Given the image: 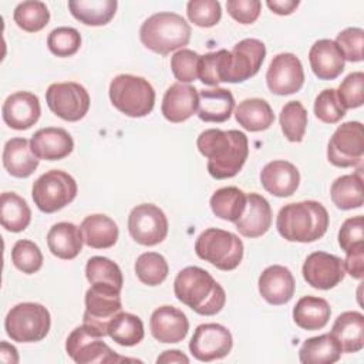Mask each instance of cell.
I'll use <instances>...</instances> for the list:
<instances>
[{
  "label": "cell",
  "instance_id": "obj_27",
  "mask_svg": "<svg viewBox=\"0 0 364 364\" xmlns=\"http://www.w3.org/2000/svg\"><path fill=\"white\" fill-rule=\"evenodd\" d=\"M330 334L337 340L343 353H357L364 347V316L360 311L341 313Z\"/></svg>",
  "mask_w": 364,
  "mask_h": 364
},
{
  "label": "cell",
  "instance_id": "obj_9",
  "mask_svg": "<svg viewBox=\"0 0 364 364\" xmlns=\"http://www.w3.org/2000/svg\"><path fill=\"white\" fill-rule=\"evenodd\" d=\"M121 290L104 283H92L85 293L82 324L101 337L108 336V323L121 311Z\"/></svg>",
  "mask_w": 364,
  "mask_h": 364
},
{
  "label": "cell",
  "instance_id": "obj_46",
  "mask_svg": "<svg viewBox=\"0 0 364 364\" xmlns=\"http://www.w3.org/2000/svg\"><path fill=\"white\" fill-rule=\"evenodd\" d=\"M186 14L191 23L198 27H213L222 17L220 3L216 0H192L186 6Z\"/></svg>",
  "mask_w": 364,
  "mask_h": 364
},
{
  "label": "cell",
  "instance_id": "obj_15",
  "mask_svg": "<svg viewBox=\"0 0 364 364\" xmlns=\"http://www.w3.org/2000/svg\"><path fill=\"white\" fill-rule=\"evenodd\" d=\"M233 346L230 331L218 323H206L196 327L191 341L189 351L199 361H213L226 357Z\"/></svg>",
  "mask_w": 364,
  "mask_h": 364
},
{
  "label": "cell",
  "instance_id": "obj_37",
  "mask_svg": "<svg viewBox=\"0 0 364 364\" xmlns=\"http://www.w3.org/2000/svg\"><path fill=\"white\" fill-rule=\"evenodd\" d=\"M209 203L218 218L235 223L245 212L246 193L236 186H225L215 191Z\"/></svg>",
  "mask_w": 364,
  "mask_h": 364
},
{
  "label": "cell",
  "instance_id": "obj_17",
  "mask_svg": "<svg viewBox=\"0 0 364 364\" xmlns=\"http://www.w3.org/2000/svg\"><path fill=\"white\" fill-rule=\"evenodd\" d=\"M301 273L307 284L318 290L336 287L346 276L343 260L326 252L310 253L303 263Z\"/></svg>",
  "mask_w": 364,
  "mask_h": 364
},
{
  "label": "cell",
  "instance_id": "obj_44",
  "mask_svg": "<svg viewBox=\"0 0 364 364\" xmlns=\"http://www.w3.org/2000/svg\"><path fill=\"white\" fill-rule=\"evenodd\" d=\"M47 47L57 57H70L80 50L81 36L73 27H57L48 34Z\"/></svg>",
  "mask_w": 364,
  "mask_h": 364
},
{
  "label": "cell",
  "instance_id": "obj_6",
  "mask_svg": "<svg viewBox=\"0 0 364 364\" xmlns=\"http://www.w3.org/2000/svg\"><path fill=\"white\" fill-rule=\"evenodd\" d=\"M195 252L198 257L209 262L219 270H233L236 269L243 257V243L232 232L209 228L203 230L196 242Z\"/></svg>",
  "mask_w": 364,
  "mask_h": 364
},
{
  "label": "cell",
  "instance_id": "obj_55",
  "mask_svg": "<svg viewBox=\"0 0 364 364\" xmlns=\"http://www.w3.org/2000/svg\"><path fill=\"white\" fill-rule=\"evenodd\" d=\"M156 363H185L188 364L189 363V358L179 350H166L164 351L158 358H156Z\"/></svg>",
  "mask_w": 364,
  "mask_h": 364
},
{
  "label": "cell",
  "instance_id": "obj_38",
  "mask_svg": "<svg viewBox=\"0 0 364 364\" xmlns=\"http://www.w3.org/2000/svg\"><path fill=\"white\" fill-rule=\"evenodd\" d=\"M108 336L124 347H132L144 338V323L142 320L131 313L119 311L108 323Z\"/></svg>",
  "mask_w": 364,
  "mask_h": 364
},
{
  "label": "cell",
  "instance_id": "obj_8",
  "mask_svg": "<svg viewBox=\"0 0 364 364\" xmlns=\"http://www.w3.org/2000/svg\"><path fill=\"white\" fill-rule=\"evenodd\" d=\"M31 196L41 212L54 213L75 199L77 182L67 172L51 169L33 183Z\"/></svg>",
  "mask_w": 364,
  "mask_h": 364
},
{
  "label": "cell",
  "instance_id": "obj_56",
  "mask_svg": "<svg viewBox=\"0 0 364 364\" xmlns=\"http://www.w3.org/2000/svg\"><path fill=\"white\" fill-rule=\"evenodd\" d=\"M0 358H1V361L9 363V364L18 363V354H17L16 347L6 343V341H1V344H0Z\"/></svg>",
  "mask_w": 364,
  "mask_h": 364
},
{
  "label": "cell",
  "instance_id": "obj_36",
  "mask_svg": "<svg viewBox=\"0 0 364 364\" xmlns=\"http://www.w3.org/2000/svg\"><path fill=\"white\" fill-rule=\"evenodd\" d=\"M0 220L9 232H23L31 220L27 202L14 192H3L0 196Z\"/></svg>",
  "mask_w": 364,
  "mask_h": 364
},
{
  "label": "cell",
  "instance_id": "obj_24",
  "mask_svg": "<svg viewBox=\"0 0 364 364\" xmlns=\"http://www.w3.org/2000/svg\"><path fill=\"white\" fill-rule=\"evenodd\" d=\"M309 61L318 80H334L344 71V57L336 41L328 38L317 40L310 51Z\"/></svg>",
  "mask_w": 364,
  "mask_h": 364
},
{
  "label": "cell",
  "instance_id": "obj_50",
  "mask_svg": "<svg viewBox=\"0 0 364 364\" xmlns=\"http://www.w3.org/2000/svg\"><path fill=\"white\" fill-rule=\"evenodd\" d=\"M226 50H218L213 53H208L200 55L199 67H198V78L206 85H216L222 82V68H223V57Z\"/></svg>",
  "mask_w": 364,
  "mask_h": 364
},
{
  "label": "cell",
  "instance_id": "obj_22",
  "mask_svg": "<svg viewBox=\"0 0 364 364\" xmlns=\"http://www.w3.org/2000/svg\"><path fill=\"white\" fill-rule=\"evenodd\" d=\"M30 146L38 159L58 161L73 152L74 141L64 128L47 127L34 132Z\"/></svg>",
  "mask_w": 364,
  "mask_h": 364
},
{
  "label": "cell",
  "instance_id": "obj_11",
  "mask_svg": "<svg viewBox=\"0 0 364 364\" xmlns=\"http://www.w3.org/2000/svg\"><path fill=\"white\" fill-rule=\"evenodd\" d=\"M364 155V131L358 121L341 124L327 145V159L338 168L360 166Z\"/></svg>",
  "mask_w": 364,
  "mask_h": 364
},
{
  "label": "cell",
  "instance_id": "obj_14",
  "mask_svg": "<svg viewBox=\"0 0 364 364\" xmlns=\"http://www.w3.org/2000/svg\"><path fill=\"white\" fill-rule=\"evenodd\" d=\"M128 232L136 243L155 246L168 235V219L156 205L141 203L129 212Z\"/></svg>",
  "mask_w": 364,
  "mask_h": 364
},
{
  "label": "cell",
  "instance_id": "obj_12",
  "mask_svg": "<svg viewBox=\"0 0 364 364\" xmlns=\"http://www.w3.org/2000/svg\"><path fill=\"white\" fill-rule=\"evenodd\" d=\"M67 354L78 364L91 363H121L128 358L119 357L109 346L102 341V337L94 333L87 326L75 327L65 341Z\"/></svg>",
  "mask_w": 364,
  "mask_h": 364
},
{
  "label": "cell",
  "instance_id": "obj_40",
  "mask_svg": "<svg viewBox=\"0 0 364 364\" xmlns=\"http://www.w3.org/2000/svg\"><path fill=\"white\" fill-rule=\"evenodd\" d=\"M280 128L290 142H301L307 127V111L300 101L284 104L279 115Z\"/></svg>",
  "mask_w": 364,
  "mask_h": 364
},
{
  "label": "cell",
  "instance_id": "obj_10",
  "mask_svg": "<svg viewBox=\"0 0 364 364\" xmlns=\"http://www.w3.org/2000/svg\"><path fill=\"white\" fill-rule=\"evenodd\" d=\"M266 57V46L257 38H245L226 51L222 82H243L257 74Z\"/></svg>",
  "mask_w": 364,
  "mask_h": 364
},
{
  "label": "cell",
  "instance_id": "obj_28",
  "mask_svg": "<svg viewBox=\"0 0 364 364\" xmlns=\"http://www.w3.org/2000/svg\"><path fill=\"white\" fill-rule=\"evenodd\" d=\"M235 108V98L226 88H212L199 91L198 117L205 122H225Z\"/></svg>",
  "mask_w": 364,
  "mask_h": 364
},
{
  "label": "cell",
  "instance_id": "obj_30",
  "mask_svg": "<svg viewBox=\"0 0 364 364\" xmlns=\"http://www.w3.org/2000/svg\"><path fill=\"white\" fill-rule=\"evenodd\" d=\"M80 230L84 243L92 249H108L114 246L119 235L117 223L109 216L101 213L84 218Z\"/></svg>",
  "mask_w": 364,
  "mask_h": 364
},
{
  "label": "cell",
  "instance_id": "obj_13",
  "mask_svg": "<svg viewBox=\"0 0 364 364\" xmlns=\"http://www.w3.org/2000/svg\"><path fill=\"white\" fill-rule=\"evenodd\" d=\"M48 108L61 119L75 122L85 117L90 108L88 91L78 82H54L46 91Z\"/></svg>",
  "mask_w": 364,
  "mask_h": 364
},
{
  "label": "cell",
  "instance_id": "obj_18",
  "mask_svg": "<svg viewBox=\"0 0 364 364\" xmlns=\"http://www.w3.org/2000/svg\"><path fill=\"white\" fill-rule=\"evenodd\" d=\"M4 122L17 131L33 127L41 114L40 100L28 91H17L9 95L1 108Z\"/></svg>",
  "mask_w": 364,
  "mask_h": 364
},
{
  "label": "cell",
  "instance_id": "obj_42",
  "mask_svg": "<svg viewBox=\"0 0 364 364\" xmlns=\"http://www.w3.org/2000/svg\"><path fill=\"white\" fill-rule=\"evenodd\" d=\"M85 276L91 284L104 283L122 290V284H124L122 272L119 266L108 257L94 256L88 259L85 264Z\"/></svg>",
  "mask_w": 364,
  "mask_h": 364
},
{
  "label": "cell",
  "instance_id": "obj_43",
  "mask_svg": "<svg viewBox=\"0 0 364 364\" xmlns=\"http://www.w3.org/2000/svg\"><path fill=\"white\" fill-rule=\"evenodd\" d=\"M11 262L20 272L33 274L43 266V253L34 242L20 239L11 249Z\"/></svg>",
  "mask_w": 364,
  "mask_h": 364
},
{
  "label": "cell",
  "instance_id": "obj_19",
  "mask_svg": "<svg viewBox=\"0 0 364 364\" xmlns=\"http://www.w3.org/2000/svg\"><path fill=\"white\" fill-rule=\"evenodd\" d=\"M259 293L273 306H282L291 300L294 294L296 282L291 272L280 264L266 267L259 276Z\"/></svg>",
  "mask_w": 364,
  "mask_h": 364
},
{
  "label": "cell",
  "instance_id": "obj_49",
  "mask_svg": "<svg viewBox=\"0 0 364 364\" xmlns=\"http://www.w3.org/2000/svg\"><path fill=\"white\" fill-rule=\"evenodd\" d=\"M336 44L343 53L344 60L350 63H358L363 60L364 31L358 27H348L337 34Z\"/></svg>",
  "mask_w": 364,
  "mask_h": 364
},
{
  "label": "cell",
  "instance_id": "obj_21",
  "mask_svg": "<svg viewBox=\"0 0 364 364\" xmlns=\"http://www.w3.org/2000/svg\"><path fill=\"white\" fill-rule=\"evenodd\" d=\"M149 330L161 343H179L188 334L189 321L182 310L173 306H161L151 316Z\"/></svg>",
  "mask_w": 364,
  "mask_h": 364
},
{
  "label": "cell",
  "instance_id": "obj_32",
  "mask_svg": "<svg viewBox=\"0 0 364 364\" xmlns=\"http://www.w3.org/2000/svg\"><path fill=\"white\" fill-rule=\"evenodd\" d=\"M235 118L240 127L250 132L264 131L274 122L272 107L262 98H247L239 102L235 109Z\"/></svg>",
  "mask_w": 364,
  "mask_h": 364
},
{
  "label": "cell",
  "instance_id": "obj_31",
  "mask_svg": "<svg viewBox=\"0 0 364 364\" xmlns=\"http://www.w3.org/2000/svg\"><path fill=\"white\" fill-rule=\"evenodd\" d=\"M331 310L327 300L316 296L301 297L293 309L294 323L307 331L323 328L330 318Z\"/></svg>",
  "mask_w": 364,
  "mask_h": 364
},
{
  "label": "cell",
  "instance_id": "obj_3",
  "mask_svg": "<svg viewBox=\"0 0 364 364\" xmlns=\"http://www.w3.org/2000/svg\"><path fill=\"white\" fill-rule=\"evenodd\" d=\"M276 228L279 235L289 242L310 243L327 232L328 213L317 200L287 203L279 210Z\"/></svg>",
  "mask_w": 364,
  "mask_h": 364
},
{
  "label": "cell",
  "instance_id": "obj_1",
  "mask_svg": "<svg viewBox=\"0 0 364 364\" xmlns=\"http://www.w3.org/2000/svg\"><path fill=\"white\" fill-rule=\"evenodd\" d=\"M196 146L208 158V172L215 179L236 176L249 155L247 136L237 129H205L199 134Z\"/></svg>",
  "mask_w": 364,
  "mask_h": 364
},
{
  "label": "cell",
  "instance_id": "obj_26",
  "mask_svg": "<svg viewBox=\"0 0 364 364\" xmlns=\"http://www.w3.org/2000/svg\"><path fill=\"white\" fill-rule=\"evenodd\" d=\"M40 159L34 155L30 141L26 138H11L3 148V166L14 178H27L38 166Z\"/></svg>",
  "mask_w": 364,
  "mask_h": 364
},
{
  "label": "cell",
  "instance_id": "obj_4",
  "mask_svg": "<svg viewBox=\"0 0 364 364\" xmlns=\"http://www.w3.org/2000/svg\"><path fill=\"white\" fill-rule=\"evenodd\" d=\"M191 26L172 11H161L149 16L139 28L141 43L151 51L166 55L183 48L191 40Z\"/></svg>",
  "mask_w": 364,
  "mask_h": 364
},
{
  "label": "cell",
  "instance_id": "obj_52",
  "mask_svg": "<svg viewBox=\"0 0 364 364\" xmlns=\"http://www.w3.org/2000/svg\"><path fill=\"white\" fill-rule=\"evenodd\" d=\"M226 10L237 23L252 24L260 14L262 3L259 0H228Z\"/></svg>",
  "mask_w": 364,
  "mask_h": 364
},
{
  "label": "cell",
  "instance_id": "obj_35",
  "mask_svg": "<svg viewBox=\"0 0 364 364\" xmlns=\"http://www.w3.org/2000/svg\"><path fill=\"white\" fill-rule=\"evenodd\" d=\"M341 353L337 340L327 333L307 338L299 350V358L303 364H333L340 360Z\"/></svg>",
  "mask_w": 364,
  "mask_h": 364
},
{
  "label": "cell",
  "instance_id": "obj_23",
  "mask_svg": "<svg viewBox=\"0 0 364 364\" xmlns=\"http://www.w3.org/2000/svg\"><path fill=\"white\" fill-rule=\"evenodd\" d=\"M272 208L259 193L246 195V208L243 215L235 222L236 229L245 237H259L272 226Z\"/></svg>",
  "mask_w": 364,
  "mask_h": 364
},
{
  "label": "cell",
  "instance_id": "obj_34",
  "mask_svg": "<svg viewBox=\"0 0 364 364\" xmlns=\"http://www.w3.org/2000/svg\"><path fill=\"white\" fill-rule=\"evenodd\" d=\"M117 0H70L68 9L75 20L87 26H105L117 11Z\"/></svg>",
  "mask_w": 364,
  "mask_h": 364
},
{
  "label": "cell",
  "instance_id": "obj_16",
  "mask_svg": "<svg viewBox=\"0 0 364 364\" xmlns=\"http://www.w3.org/2000/svg\"><path fill=\"white\" fill-rule=\"evenodd\" d=\"M269 90L277 95L297 92L304 82L301 61L293 53H280L273 57L266 73Z\"/></svg>",
  "mask_w": 364,
  "mask_h": 364
},
{
  "label": "cell",
  "instance_id": "obj_33",
  "mask_svg": "<svg viewBox=\"0 0 364 364\" xmlns=\"http://www.w3.org/2000/svg\"><path fill=\"white\" fill-rule=\"evenodd\" d=\"M363 169L350 175H343L331 183L330 195L333 203L343 210L361 208L364 203L363 193Z\"/></svg>",
  "mask_w": 364,
  "mask_h": 364
},
{
  "label": "cell",
  "instance_id": "obj_48",
  "mask_svg": "<svg viewBox=\"0 0 364 364\" xmlns=\"http://www.w3.org/2000/svg\"><path fill=\"white\" fill-rule=\"evenodd\" d=\"M314 115L324 124H336L346 115V109L341 107L334 88L323 90L316 97Z\"/></svg>",
  "mask_w": 364,
  "mask_h": 364
},
{
  "label": "cell",
  "instance_id": "obj_2",
  "mask_svg": "<svg viewBox=\"0 0 364 364\" xmlns=\"http://www.w3.org/2000/svg\"><path fill=\"white\" fill-rule=\"evenodd\" d=\"M173 291L181 303L202 316L219 313L226 303L223 287L208 270L198 266H188L176 274Z\"/></svg>",
  "mask_w": 364,
  "mask_h": 364
},
{
  "label": "cell",
  "instance_id": "obj_5",
  "mask_svg": "<svg viewBox=\"0 0 364 364\" xmlns=\"http://www.w3.org/2000/svg\"><path fill=\"white\" fill-rule=\"evenodd\" d=\"M109 100L122 114L141 118L148 115L155 105L154 87L144 77L119 74L109 82Z\"/></svg>",
  "mask_w": 364,
  "mask_h": 364
},
{
  "label": "cell",
  "instance_id": "obj_39",
  "mask_svg": "<svg viewBox=\"0 0 364 364\" xmlns=\"http://www.w3.org/2000/svg\"><path fill=\"white\" fill-rule=\"evenodd\" d=\"M13 20L21 30L27 33H37L48 24L50 11L43 1H23L14 9Z\"/></svg>",
  "mask_w": 364,
  "mask_h": 364
},
{
  "label": "cell",
  "instance_id": "obj_54",
  "mask_svg": "<svg viewBox=\"0 0 364 364\" xmlns=\"http://www.w3.org/2000/svg\"><path fill=\"white\" fill-rule=\"evenodd\" d=\"M267 7L279 16H287L291 14L300 4L299 0H267Z\"/></svg>",
  "mask_w": 364,
  "mask_h": 364
},
{
  "label": "cell",
  "instance_id": "obj_45",
  "mask_svg": "<svg viewBox=\"0 0 364 364\" xmlns=\"http://www.w3.org/2000/svg\"><path fill=\"white\" fill-rule=\"evenodd\" d=\"M336 92L344 109L361 107L364 104V73L355 71L348 74Z\"/></svg>",
  "mask_w": 364,
  "mask_h": 364
},
{
  "label": "cell",
  "instance_id": "obj_7",
  "mask_svg": "<svg viewBox=\"0 0 364 364\" xmlns=\"http://www.w3.org/2000/svg\"><path fill=\"white\" fill-rule=\"evenodd\" d=\"M51 317L40 303H18L11 307L4 318L7 336L17 343H37L50 331Z\"/></svg>",
  "mask_w": 364,
  "mask_h": 364
},
{
  "label": "cell",
  "instance_id": "obj_53",
  "mask_svg": "<svg viewBox=\"0 0 364 364\" xmlns=\"http://www.w3.org/2000/svg\"><path fill=\"white\" fill-rule=\"evenodd\" d=\"M343 263L346 273L361 280L364 276V245L346 252V260H343Z\"/></svg>",
  "mask_w": 364,
  "mask_h": 364
},
{
  "label": "cell",
  "instance_id": "obj_20",
  "mask_svg": "<svg viewBox=\"0 0 364 364\" xmlns=\"http://www.w3.org/2000/svg\"><path fill=\"white\" fill-rule=\"evenodd\" d=\"M199 92L195 87L183 82H175L164 94L161 111L162 115L173 122H183L198 111Z\"/></svg>",
  "mask_w": 364,
  "mask_h": 364
},
{
  "label": "cell",
  "instance_id": "obj_29",
  "mask_svg": "<svg viewBox=\"0 0 364 364\" xmlns=\"http://www.w3.org/2000/svg\"><path fill=\"white\" fill-rule=\"evenodd\" d=\"M82 243L80 228L71 222H58L47 233L48 249L58 259L71 260L77 257L82 249Z\"/></svg>",
  "mask_w": 364,
  "mask_h": 364
},
{
  "label": "cell",
  "instance_id": "obj_41",
  "mask_svg": "<svg viewBox=\"0 0 364 364\" xmlns=\"http://www.w3.org/2000/svg\"><path fill=\"white\" fill-rule=\"evenodd\" d=\"M169 267L166 259L156 252H146L136 257L135 273L141 283L146 286H158L168 276Z\"/></svg>",
  "mask_w": 364,
  "mask_h": 364
},
{
  "label": "cell",
  "instance_id": "obj_51",
  "mask_svg": "<svg viewBox=\"0 0 364 364\" xmlns=\"http://www.w3.org/2000/svg\"><path fill=\"white\" fill-rule=\"evenodd\" d=\"M338 245L344 252L364 245V219L361 215L344 220L338 232Z\"/></svg>",
  "mask_w": 364,
  "mask_h": 364
},
{
  "label": "cell",
  "instance_id": "obj_47",
  "mask_svg": "<svg viewBox=\"0 0 364 364\" xmlns=\"http://www.w3.org/2000/svg\"><path fill=\"white\" fill-rule=\"evenodd\" d=\"M200 55L189 48H181L171 57V70L179 82H192L198 78Z\"/></svg>",
  "mask_w": 364,
  "mask_h": 364
},
{
  "label": "cell",
  "instance_id": "obj_25",
  "mask_svg": "<svg viewBox=\"0 0 364 364\" xmlns=\"http://www.w3.org/2000/svg\"><path fill=\"white\" fill-rule=\"evenodd\" d=\"M262 186L277 198H286L296 192L300 183L299 169L287 161H272L260 172Z\"/></svg>",
  "mask_w": 364,
  "mask_h": 364
}]
</instances>
